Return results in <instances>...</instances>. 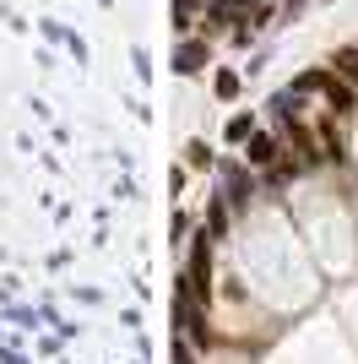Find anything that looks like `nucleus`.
<instances>
[{"instance_id": "obj_1", "label": "nucleus", "mask_w": 358, "mask_h": 364, "mask_svg": "<svg viewBox=\"0 0 358 364\" xmlns=\"http://www.w3.org/2000/svg\"><path fill=\"white\" fill-rule=\"evenodd\" d=\"M174 316H179V326L190 332L195 348H212V332H207V321H201V310H195V299H179V304H174Z\"/></svg>"}, {"instance_id": "obj_2", "label": "nucleus", "mask_w": 358, "mask_h": 364, "mask_svg": "<svg viewBox=\"0 0 358 364\" xmlns=\"http://www.w3.org/2000/svg\"><path fill=\"white\" fill-rule=\"evenodd\" d=\"M277 152H283L277 136H250V164L255 168H271V164H277Z\"/></svg>"}, {"instance_id": "obj_3", "label": "nucleus", "mask_w": 358, "mask_h": 364, "mask_svg": "<svg viewBox=\"0 0 358 364\" xmlns=\"http://www.w3.org/2000/svg\"><path fill=\"white\" fill-rule=\"evenodd\" d=\"M320 92L331 98V109H347V104H353V92H347L342 82H337V76H320Z\"/></svg>"}, {"instance_id": "obj_4", "label": "nucleus", "mask_w": 358, "mask_h": 364, "mask_svg": "<svg viewBox=\"0 0 358 364\" xmlns=\"http://www.w3.org/2000/svg\"><path fill=\"white\" fill-rule=\"evenodd\" d=\"M201 60H207V44H185L179 49V71H201Z\"/></svg>"}, {"instance_id": "obj_5", "label": "nucleus", "mask_w": 358, "mask_h": 364, "mask_svg": "<svg viewBox=\"0 0 358 364\" xmlns=\"http://www.w3.org/2000/svg\"><path fill=\"white\" fill-rule=\"evenodd\" d=\"M337 71H342V76H353V82H358V49H342V55H337Z\"/></svg>"}, {"instance_id": "obj_6", "label": "nucleus", "mask_w": 358, "mask_h": 364, "mask_svg": "<svg viewBox=\"0 0 358 364\" xmlns=\"http://www.w3.org/2000/svg\"><path fill=\"white\" fill-rule=\"evenodd\" d=\"M228 228V213H223V201H212V234H223Z\"/></svg>"}, {"instance_id": "obj_7", "label": "nucleus", "mask_w": 358, "mask_h": 364, "mask_svg": "<svg viewBox=\"0 0 358 364\" xmlns=\"http://www.w3.org/2000/svg\"><path fill=\"white\" fill-rule=\"evenodd\" d=\"M217 92H223V98H228V92H239V76L223 71V76H217Z\"/></svg>"}]
</instances>
